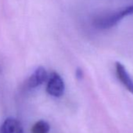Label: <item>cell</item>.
<instances>
[{
	"instance_id": "8992f818",
	"label": "cell",
	"mask_w": 133,
	"mask_h": 133,
	"mask_svg": "<svg viewBox=\"0 0 133 133\" xmlns=\"http://www.w3.org/2000/svg\"><path fill=\"white\" fill-rule=\"evenodd\" d=\"M49 129L50 126L46 121H39L33 125L31 128V133H48Z\"/></svg>"
},
{
	"instance_id": "6da1fadb",
	"label": "cell",
	"mask_w": 133,
	"mask_h": 133,
	"mask_svg": "<svg viewBox=\"0 0 133 133\" xmlns=\"http://www.w3.org/2000/svg\"><path fill=\"white\" fill-rule=\"evenodd\" d=\"M133 14V4L96 17L93 24L99 29H109L117 25L121 20Z\"/></svg>"
},
{
	"instance_id": "7a4b0ae2",
	"label": "cell",
	"mask_w": 133,
	"mask_h": 133,
	"mask_svg": "<svg viewBox=\"0 0 133 133\" xmlns=\"http://www.w3.org/2000/svg\"><path fill=\"white\" fill-rule=\"evenodd\" d=\"M46 91L50 96L54 97H59L63 94L64 82L57 73H52L47 84Z\"/></svg>"
},
{
	"instance_id": "277c9868",
	"label": "cell",
	"mask_w": 133,
	"mask_h": 133,
	"mask_svg": "<svg viewBox=\"0 0 133 133\" xmlns=\"http://www.w3.org/2000/svg\"><path fill=\"white\" fill-rule=\"evenodd\" d=\"M46 78H47L46 71L42 66H39L27 81V87L29 89L35 88L42 85L46 80Z\"/></svg>"
},
{
	"instance_id": "3957f363",
	"label": "cell",
	"mask_w": 133,
	"mask_h": 133,
	"mask_svg": "<svg viewBox=\"0 0 133 133\" xmlns=\"http://www.w3.org/2000/svg\"><path fill=\"white\" fill-rule=\"evenodd\" d=\"M115 70L119 81L130 92L133 94V80L128 74L124 66L120 62H117L115 63Z\"/></svg>"
},
{
	"instance_id": "5b68a950",
	"label": "cell",
	"mask_w": 133,
	"mask_h": 133,
	"mask_svg": "<svg viewBox=\"0 0 133 133\" xmlns=\"http://www.w3.org/2000/svg\"><path fill=\"white\" fill-rule=\"evenodd\" d=\"M1 133H23V127L19 121L10 117L3 122Z\"/></svg>"
},
{
	"instance_id": "52a82bcc",
	"label": "cell",
	"mask_w": 133,
	"mask_h": 133,
	"mask_svg": "<svg viewBox=\"0 0 133 133\" xmlns=\"http://www.w3.org/2000/svg\"><path fill=\"white\" fill-rule=\"evenodd\" d=\"M76 77H77L78 79H81V78H82V77H83V72H82V71L80 68H78V69L76 70Z\"/></svg>"
}]
</instances>
